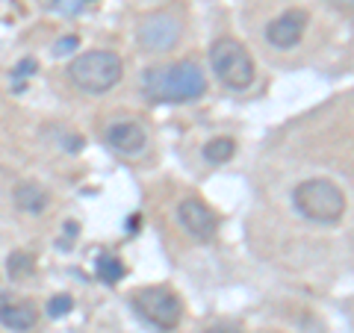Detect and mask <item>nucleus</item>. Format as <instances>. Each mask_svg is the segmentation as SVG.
I'll return each instance as SVG.
<instances>
[{"mask_svg": "<svg viewBox=\"0 0 354 333\" xmlns=\"http://www.w3.org/2000/svg\"><path fill=\"white\" fill-rule=\"evenodd\" d=\"M207 92V77L201 65L192 59H180L160 68H148L142 74V95L151 104H189Z\"/></svg>", "mask_w": 354, "mask_h": 333, "instance_id": "f257e3e1", "label": "nucleus"}, {"mask_svg": "<svg viewBox=\"0 0 354 333\" xmlns=\"http://www.w3.org/2000/svg\"><path fill=\"white\" fill-rule=\"evenodd\" d=\"M292 204L307 221H316V225H337L346 216V195L334 180H325V177H310L298 183Z\"/></svg>", "mask_w": 354, "mask_h": 333, "instance_id": "f03ea898", "label": "nucleus"}, {"mask_svg": "<svg viewBox=\"0 0 354 333\" xmlns=\"http://www.w3.org/2000/svg\"><path fill=\"white\" fill-rule=\"evenodd\" d=\"M68 77L80 92L104 95L109 88H115L118 80L124 77V62L113 50H86L71 59Z\"/></svg>", "mask_w": 354, "mask_h": 333, "instance_id": "7ed1b4c3", "label": "nucleus"}, {"mask_svg": "<svg viewBox=\"0 0 354 333\" xmlns=\"http://www.w3.org/2000/svg\"><path fill=\"white\" fill-rule=\"evenodd\" d=\"M209 68L221 80V86L234 88V92H245L254 83V59L248 48L239 39H216L213 48H209Z\"/></svg>", "mask_w": 354, "mask_h": 333, "instance_id": "20e7f679", "label": "nucleus"}, {"mask_svg": "<svg viewBox=\"0 0 354 333\" xmlns=\"http://www.w3.org/2000/svg\"><path fill=\"white\" fill-rule=\"evenodd\" d=\"M133 307L160 330H174L183 316L180 298L171 289H165V286H145V289H139L133 295Z\"/></svg>", "mask_w": 354, "mask_h": 333, "instance_id": "39448f33", "label": "nucleus"}, {"mask_svg": "<svg viewBox=\"0 0 354 333\" xmlns=\"http://www.w3.org/2000/svg\"><path fill=\"white\" fill-rule=\"evenodd\" d=\"M180 32H183L180 21L171 12H151L142 18V24H139V44L151 53H162V50L174 48Z\"/></svg>", "mask_w": 354, "mask_h": 333, "instance_id": "423d86ee", "label": "nucleus"}, {"mask_svg": "<svg viewBox=\"0 0 354 333\" xmlns=\"http://www.w3.org/2000/svg\"><path fill=\"white\" fill-rule=\"evenodd\" d=\"M307 24H310V15L304 9H286L283 15H278L269 27H266V39H269L272 48L290 50L304 39Z\"/></svg>", "mask_w": 354, "mask_h": 333, "instance_id": "0eeeda50", "label": "nucleus"}, {"mask_svg": "<svg viewBox=\"0 0 354 333\" xmlns=\"http://www.w3.org/2000/svg\"><path fill=\"white\" fill-rule=\"evenodd\" d=\"M177 221L186 227V233L201 242H209L218 233V218L213 216V209L207 204H201L198 198H186L177 207Z\"/></svg>", "mask_w": 354, "mask_h": 333, "instance_id": "6e6552de", "label": "nucleus"}, {"mask_svg": "<svg viewBox=\"0 0 354 333\" xmlns=\"http://www.w3.org/2000/svg\"><path fill=\"white\" fill-rule=\"evenodd\" d=\"M104 139L115 153H124V157H136L148 145V133L139 121H115L106 127Z\"/></svg>", "mask_w": 354, "mask_h": 333, "instance_id": "1a4fd4ad", "label": "nucleus"}, {"mask_svg": "<svg viewBox=\"0 0 354 333\" xmlns=\"http://www.w3.org/2000/svg\"><path fill=\"white\" fill-rule=\"evenodd\" d=\"M0 321L9 327V330H32L39 321V313L36 307L30 301H3L0 304Z\"/></svg>", "mask_w": 354, "mask_h": 333, "instance_id": "9d476101", "label": "nucleus"}, {"mask_svg": "<svg viewBox=\"0 0 354 333\" xmlns=\"http://www.w3.org/2000/svg\"><path fill=\"white\" fill-rule=\"evenodd\" d=\"M15 207L30 216H39V213H44V207H48V192L36 183H21L15 189Z\"/></svg>", "mask_w": 354, "mask_h": 333, "instance_id": "9b49d317", "label": "nucleus"}, {"mask_svg": "<svg viewBox=\"0 0 354 333\" xmlns=\"http://www.w3.org/2000/svg\"><path fill=\"white\" fill-rule=\"evenodd\" d=\"M234 153H236V142L227 139V136L209 139L207 145H204V160H207V162H216V165L227 162L230 157H234Z\"/></svg>", "mask_w": 354, "mask_h": 333, "instance_id": "f8f14e48", "label": "nucleus"}, {"mask_svg": "<svg viewBox=\"0 0 354 333\" xmlns=\"http://www.w3.org/2000/svg\"><path fill=\"white\" fill-rule=\"evenodd\" d=\"M6 269H9V277H12V280H24V277H30L36 272V260H32L27 251H15V254H9Z\"/></svg>", "mask_w": 354, "mask_h": 333, "instance_id": "ddd939ff", "label": "nucleus"}, {"mask_svg": "<svg viewBox=\"0 0 354 333\" xmlns=\"http://www.w3.org/2000/svg\"><path fill=\"white\" fill-rule=\"evenodd\" d=\"M124 274H127V269H124V263H121L118 257H101L97 260V277H101V280L118 283Z\"/></svg>", "mask_w": 354, "mask_h": 333, "instance_id": "4468645a", "label": "nucleus"}, {"mask_svg": "<svg viewBox=\"0 0 354 333\" xmlns=\"http://www.w3.org/2000/svg\"><path fill=\"white\" fill-rule=\"evenodd\" d=\"M53 133H57V142H59V145L68 151V153H80V151L86 148V139L77 136V133H71V130L59 127V130H53Z\"/></svg>", "mask_w": 354, "mask_h": 333, "instance_id": "2eb2a0df", "label": "nucleus"}, {"mask_svg": "<svg viewBox=\"0 0 354 333\" xmlns=\"http://www.w3.org/2000/svg\"><path fill=\"white\" fill-rule=\"evenodd\" d=\"M71 310H74V298L71 295H57V298H50V304H48V316L62 318V316H68Z\"/></svg>", "mask_w": 354, "mask_h": 333, "instance_id": "dca6fc26", "label": "nucleus"}, {"mask_svg": "<svg viewBox=\"0 0 354 333\" xmlns=\"http://www.w3.org/2000/svg\"><path fill=\"white\" fill-rule=\"evenodd\" d=\"M77 48H80V39L77 36H62L57 44H53V53H57V57H68V53H74Z\"/></svg>", "mask_w": 354, "mask_h": 333, "instance_id": "f3484780", "label": "nucleus"}, {"mask_svg": "<svg viewBox=\"0 0 354 333\" xmlns=\"http://www.w3.org/2000/svg\"><path fill=\"white\" fill-rule=\"evenodd\" d=\"M36 68H39V62H36V59H21V62L15 65V71H12V77H15V80H24V77H30V74H36Z\"/></svg>", "mask_w": 354, "mask_h": 333, "instance_id": "a211bd4d", "label": "nucleus"}, {"mask_svg": "<svg viewBox=\"0 0 354 333\" xmlns=\"http://www.w3.org/2000/svg\"><path fill=\"white\" fill-rule=\"evenodd\" d=\"M53 9H57V12H62V15H77L83 9V0H57V3H53Z\"/></svg>", "mask_w": 354, "mask_h": 333, "instance_id": "6ab92c4d", "label": "nucleus"}, {"mask_svg": "<svg viewBox=\"0 0 354 333\" xmlns=\"http://www.w3.org/2000/svg\"><path fill=\"white\" fill-rule=\"evenodd\" d=\"M207 333H242V330L234 327V325H216V327H209Z\"/></svg>", "mask_w": 354, "mask_h": 333, "instance_id": "aec40b11", "label": "nucleus"}]
</instances>
